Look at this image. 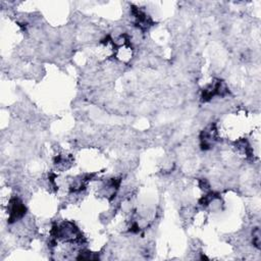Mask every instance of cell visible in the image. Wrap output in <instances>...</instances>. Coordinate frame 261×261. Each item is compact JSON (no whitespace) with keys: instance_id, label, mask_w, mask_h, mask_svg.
I'll use <instances>...</instances> for the list:
<instances>
[{"instance_id":"obj_2","label":"cell","mask_w":261,"mask_h":261,"mask_svg":"<svg viewBox=\"0 0 261 261\" xmlns=\"http://www.w3.org/2000/svg\"><path fill=\"white\" fill-rule=\"evenodd\" d=\"M200 141H201V147L204 150L210 149L214 143L217 141V130L215 125L208 126L200 136Z\"/></svg>"},{"instance_id":"obj_1","label":"cell","mask_w":261,"mask_h":261,"mask_svg":"<svg viewBox=\"0 0 261 261\" xmlns=\"http://www.w3.org/2000/svg\"><path fill=\"white\" fill-rule=\"evenodd\" d=\"M8 207H9L8 208V212H9L8 222L9 223H13L16 220H19L25 216L26 206L19 198L13 197L12 199H10Z\"/></svg>"},{"instance_id":"obj_3","label":"cell","mask_w":261,"mask_h":261,"mask_svg":"<svg viewBox=\"0 0 261 261\" xmlns=\"http://www.w3.org/2000/svg\"><path fill=\"white\" fill-rule=\"evenodd\" d=\"M132 12H133L135 19H136L137 26L140 28L141 30H147L153 25L152 20L144 11H142L140 8H138L136 6H133Z\"/></svg>"},{"instance_id":"obj_4","label":"cell","mask_w":261,"mask_h":261,"mask_svg":"<svg viewBox=\"0 0 261 261\" xmlns=\"http://www.w3.org/2000/svg\"><path fill=\"white\" fill-rule=\"evenodd\" d=\"M253 245L258 249L260 248V231L258 228L253 232Z\"/></svg>"}]
</instances>
